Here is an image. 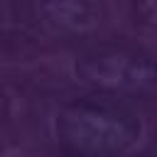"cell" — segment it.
Returning <instances> with one entry per match:
<instances>
[{"label": "cell", "mask_w": 157, "mask_h": 157, "mask_svg": "<svg viewBox=\"0 0 157 157\" xmlns=\"http://www.w3.org/2000/svg\"><path fill=\"white\" fill-rule=\"evenodd\" d=\"M54 132L59 142L76 155L118 157L140 142L142 125L120 108L96 101H74L56 113Z\"/></svg>", "instance_id": "1"}, {"label": "cell", "mask_w": 157, "mask_h": 157, "mask_svg": "<svg viewBox=\"0 0 157 157\" xmlns=\"http://www.w3.org/2000/svg\"><path fill=\"white\" fill-rule=\"evenodd\" d=\"M76 74L83 83L110 91L135 93L145 91L155 81V64L150 56L130 49H96L76 61Z\"/></svg>", "instance_id": "2"}, {"label": "cell", "mask_w": 157, "mask_h": 157, "mask_svg": "<svg viewBox=\"0 0 157 157\" xmlns=\"http://www.w3.org/2000/svg\"><path fill=\"white\" fill-rule=\"evenodd\" d=\"M49 22L66 32H83L96 22L93 0H44Z\"/></svg>", "instance_id": "3"}, {"label": "cell", "mask_w": 157, "mask_h": 157, "mask_svg": "<svg viewBox=\"0 0 157 157\" xmlns=\"http://www.w3.org/2000/svg\"><path fill=\"white\" fill-rule=\"evenodd\" d=\"M5 108H7V98H5V93L0 91V118H2V113H5Z\"/></svg>", "instance_id": "4"}]
</instances>
